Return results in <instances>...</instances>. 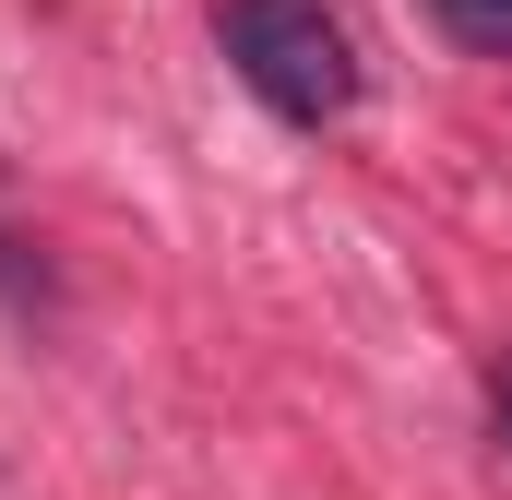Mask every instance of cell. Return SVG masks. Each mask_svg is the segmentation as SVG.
Here are the masks:
<instances>
[{
  "label": "cell",
  "instance_id": "7a4b0ae2",
  "mask_svg": "<svg viewBox=\"0 0 512 500\" xmlns=\"http://www.w3.org/2000/svg\"><path fill=\"white\" fill-rule=\"evenodd\" d=\"M429 12H441V36H453V48L512 60V0H429Z\"/></svg>",
  "mask_w": 512,
  "mask_h": 500
},
{
  "label": "cell",
  "instance_id": "3957f363",
  "mask_svg": "<svg viewBox=\"0 0 512 500\" xmlns=\"http://www.w3.org/2000/svg\"><path fill=\"white\" fill-rule=\"evenodd\" d=\"M489 417H501V453H512V358H501V381H489Z\"/></svg>",
  "mask_w": 512,
  "mask_h": 500
},
{
  "label": "cell",
  "instance_id": "6da1fadb",
  "mask_svg": "<svg viewBox=\"0 0 512 500\" xmlns=\"http://www.w3.org/2000/svg\"><path fill=\"white\" fill-rule=\"evenodd\" d=\"M215 48L286 131H334L358 108V48L322 0H215Z\"/></svg>",
  "mask_w": 512,
  "mask_h": 500
}]
</instances>
